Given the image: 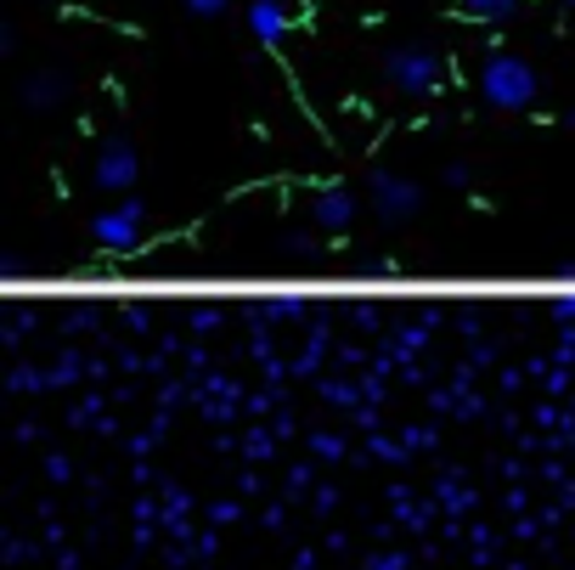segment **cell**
<instances>
[{
    "mask_svg": "<svg viewBox=\"0 0 575 570\" xmlns=\"http://www.w3.org/2000/svg\"><path fill=\"white\" fill-rule=\"evenodd\" d=\"M536 69L525 57H514V51H491L486 57V69H480V91H486V103H496L502 114H525L530 103H536Z\"/></svg>",
    "mask_w": 575,
    "mask_h": 570,
    "instance_id": "1",
    "label": "cell"
},
{
    "mask_svg": "<svg viewBox=\"0 0 575 570\" xmlns=\"http://www.w3.org/2000/svg\"><path fill=\"white\" fill-rule=\"evenodd\" d=\"M384 74H390V85H395V91L423 96V91H434V85H440V57H434L429 46H400V51H390V57H384Z\"/></svg>",
    "mask_w": 575,
    "mask_h": 570,
    "instance_id": "2",
    "label": "cell"
},
{
    "mask_svg": "<svg viewBox=\"0 0 575 570\" xmlns=\"http://www.w3.org/2000/svg\"><path fill=\"white\" fill-rule=\"evenodd\" d=\"M142 231H147V204H142V198H124V204L101 210L91 221V238L101 249H135V244H142Z\"/></svg>",
    "mask_w": 575,
    "mask_h": 570,
    "instance_id": "3",
    "label": "cell"
},
{
    "mask_svg": "<svg viewBox=\"0 0 575 570\" xmlns=\"http://www.w3.org/2000/svg\"><path fill=\"white\" fill-rule=\"evenodd\" d=\"M367 192H372V210H379L384 221H406V215H418V204H423V192L412 181L390 176V170H372L367 176Z\"/></svg>",
    "mask_w": 575,
    "mask_h": 570,
    "instance_id": "4",
    "label": "cell"
},
{
    "mask_svg": "<svg viewBox=\"0 0 575 570\" xmlns=\"http://www.w3.org/2000/svg\"><path fill=\"white\" fill-rule=\"evenodd\" d=\"M135 176H142V158H135L130 142H108L96 158V187H108V192H124L135 187Z\"/></svg>",
    "mask_w": 575,
    "mask_h": 570,
    "instance_id": "5",
    "label": "cell"
},
{
    "mask_svg": "<svg viewBox=\"0 0 575 570\" xmlns=\"http://www.w3.org/2000/svg\"><path fill=\"white\" fill-rule=\"evenodd\" d=\"M350 221H356V192H345V187L316 192V226L322 231H345Z\"/></svg>",
    "mask_w": 575,
    "mask_h": 570,
    "instance_id": "6",
    "label": "cell"
},
{
    "mask_svg": "<svg viewBox=\"0 0 575 570\" xmlns=\"http://www.w3.org/2000/svg\"><path fill=\"white\" fill-rule=\"evenodd\" d=\"M249 28H254V40L277 46L288 35V7H283V0H254V7H249Z\"/></svg>",
    "mask_w": 575,
    "mask_h": 570,
    "instance_id": "7",
    "label": "cell"
},
{
    "mask_svg": "<svg viewBox=\"0 0 575 570\" xmlns=\"http://www.w3.org/2000/svg\"><path fill=\"white\" fill-rule=\"evenodd\" d=\"M463 17H480V23H502V17H514L525 0H457Z\"/></svg>",
    "mask_w": 575,
    "mask_h": 570,
    "instance_id": "8",
    "label": "cell"
},
{
    "mask_svg": "<svg viewBox=\"0 0 575 570\" xmlns=\"http://www.w3.org/2000/svg\"><path fill=\"white\" fill-rule=\"evenodd\" d=\"M57 96H62V74H34V80L23 85V103H28V108H51Z\"/></svg>",
    "mask_w": 575,
    "mask_h": 570,
    "instance_id": "9",
    "label": "cell"
},
{
    "mask_svg": "<svg viewBox=\"0 0 575 570\" xmlns=\"http://www.w3.org/2000/svg\"><path fill=\"white\" fill-rule=\"evenodd\" d=\"M283 254H288V260H299V265H304V260H316V254H322V249H316V238H304V231H294V238H288V244H283Z\"/></svg>",
    "mask_w": 575,
    "mask_h": 570,
    "instance_id": "10",
    "label": "cell"
},
{
    "mask_svg": "<svg viewBox=\"0 0 575 570\" xmlns=\"http://www.w3.org/2000/svg\"><path fill=\"white\" fill-rule=\"evenodd\" d=\"M187 7H192L197 17H215V12H226V7H231V0H187Z\"/></svg>",
    "mask_w": 575,
    "mask_h": 570,
    "instance_id": "11",
    "label": "cell"
},
{
    "mask_svg": "<svg viewBox=\"0 0 575 570\" xmlns=\"http://www.w3.org/2000/svg\"><path fill=\"white\" fill-rule=\"evenodd\" d=\"M553 311H559V322H575V294H564V299H559Z\"/></svg>",
    "mask_w": 575,
    "mask_h": 570,
    "instance_id": "12",
    "label": "cell"
},
{
    "mask_svg": "<svg viewBox=\"0 0 575 570\" xmlns=\"http://www.w3.org/2000/svg\"><path fill=\"white\" fill-rule=\"evenodd\" d=\"M446 181H452V187H474V176L463 170V164H452V170H446Z\"/></svg>",
    "mask_w": 575,
    "mask_h": 570,
    "instance_id": "13",
    "label": "cell"
},
{
    "mask_svg": "<svg viewBox=\"0 0 575 570\" xmlns=\"http://www.w3.org/2000/svg\"><path fill=\"white\" fill-rule=\"evenodd\" d=\"M564 361H575V333H564V351H559Z\"/></svg>",
    "mask_w": 575,
    "mask_h": 570,
    "instance_id": "14",
    "label": "cell"
},
{
    "mask_svg": "<svg viewBox=\"0 0 575 570\" xmlns=\"http://www.w3.org/2000/svg\"><path fill=\"white\" fill-rule=\"evenodd\" d=\"M372 570H400V559H379V565H372Z\"/></svg>",
    "mask_w": 575,
    "mask_h": 570,
    "instance_id": "15",
    "label": "cell"
},
{
    "mask_svg": "<svg viewBox=\"0 0 575 570\" xmlns=\"http://www.w3.org/2000/svg\"><path fill=\"white\" fill-rule=\"evenodd\" d=\"M570 7H575V0H570Z\"/></svg>",
    "mask_w": 575,
    "mask_h": 570,
    "instance_id": "16",
    "label": "cell"
}]
</instances>
